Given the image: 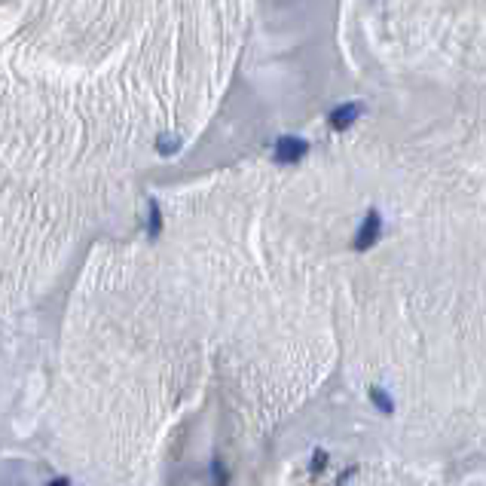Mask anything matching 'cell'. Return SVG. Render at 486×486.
I'll return each instance as SVG.
<instances>
[{
  "mask_svg": "<svg viewBox=\"0 0 486 486\" xmlns=\"http://www.w3.org/2000/svg\"><path fill=\"white\" fill-rule=\"evenodd\" d=\"M361 111H364V107L358 104V102L340 104L337 111H331V125H333V129H337V132H342V129H349V125L355 123L358 116H361Z\"/></svg>",
  "mask_w": 486,
  "mask_h": 486,
  "instance_id": "3957f363",
  "label": "cell"
},
{
  "mask_svg": "<svg viewBox=\"0 0 486 486\" xmlns=\"http://www.w3.org/2000/svg\"><path fill=\"white\" fill-rule=\"evenodd\" d=\"M324 465H328V452H324V450H315V456H312V474L324 471Z\"/></svg>",
  "mask_w": 486,
  "mask_h": 486,
  "instance_id": "52a82bcc",
  "label": "cell"
},
{
  "mask_svg": "<svg viewBox=\"0 0 486 486\" xmlns=\"http://www.w3.org/2000/svg\"><path fill=\"white\" fill-rule=\"evenodd\" d=\"M380 232H382V217H380L376 208H370V211L364 214V223H361V230H358V236H355V251L373 248L376 242H380Z\"/></svg>",
  "mask_w": 486,
  "mask_h": 486,
  "instance_id": "6da1fadb",
  "label": "cell"
},
{
  "mask_svg": "<svg viewBox=\"0 0 486 486\" xmlns=\"http://www.w3.org/2000/svg\"><path fill=\"white\" fill-rule=\"evenodd\" d=\"M178 144H181V138L178 135H159V153H174L178 150Z\"/></svg>",
  "mask_w": 486,
  "mask_h": 486,
  "instance_id": "8992f818",
  "label": "cell"
},
{
  "mask_svg": "<svg viewBox=\"0 0 486 486\" xmlns=\"http://www.w3.org/2000/svg\"><path fill=\"white\" fill-rule=\"evenodd\" d=\"M370 401L376 404V410H380V413H385V416H389L391 410H395V404H391V398L385 395V391L380 389V385H373V389H370Z\"/></svg>",
  "mask_w": 486,
  "mask_h": 486,
  "instance_id": "277c9868",
  "label": "cell"
},
{
  "mask_svg": "<svg viewBox=\"0 0 486 486\" xmlns=\"http://www.w3.org/2000/svg\"><path fill=\"white\" fill-rule=\"evenodd\" d=\"M211 474H214V483L217 486H226V471H223V465L217 462V459H214V465H211Z\"/></svg>",
  "mask_w": 486,
  "mask_h": 486,
  "instance_id": "ba28073f",
  "label": "cell"
},
{
  "mask_svg": "<svg viewBox=\"0 0 486 486\" xmlns=\"http://www.w3.org/2000/svg\"><path fill=\"white\" fill-rule=\"evenodd\" d=\"M49 486H71V480H68V477H58V480H53Z\"/></svg>",
  "mask_w": 486,
  "mask_h": 486,
  "instance_id": "9c48e42d",
  "label": "cell"
},
{
  "mask_svg": "<svg viewBox=\"0 0 486 486\" xmlns=\"http://www.w3.org/2000/svg\"><path fill=\"white\" fill-rule=\"evenodd\" d=\"M159 230H162V211H159V202L156 199H150V239L159 236Z\"/></svg>",
  "mask_w": 486,
  "mask_h": 486,
  "instance_id": "5b68a950",
  "label": "cell"
},
{
  "mask_svg": "<svg viewBox=\"0 0 486 486\" xmlns=\"http://www.w3.org/2000/svg\"><path fill=\"white\" fill-rule=\"evenodd\" d=\"M309 153V144L303 138H279V144H275V162L288 165V162H300Z\"/></svg>",
  "mask_w": 486,
  "mask_h": 486,
  "instance_id": "7a4b0ae2",
  "label": "cell"
}]
</instances>
